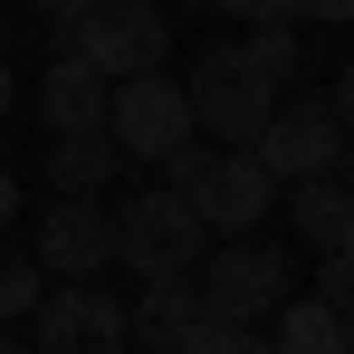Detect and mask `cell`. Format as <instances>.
Listing matches in <instances>:
<instances>
[{
    "label": "cell",
    "mask_w": 354,
    "mask_h": 354,
    "mask_svg": "<svg viewBox=\"0 0 354 354\" xmlns=\"http://www.w3.org/2000/svg\"><path fill=\"white\" fill-rule=\"evenodd\" d=\"M48 297V268H39V249H19V239H0V326H29V306Z\"/></svg>",
    "instance_id": "obj_16"
},
{
    "label": "cell",
    "mask_w": 354,
    "mask_h": 354,
    "mask_svg": "<svg viewBox=\"0 0 354 354\" xmlns=\"http://www.w3.org/2000/svg\"><path fill=\"white\" fill-rule=\"evenodd\" d=\"M268 345L278 354H345L354 345V306H335L326 288H288L268 316Z\"/></svg>",
    "instance_id": "obj_12"
},
{
    "label": "cell",
    "mask_w": 354,
    "mask_h": 354,
    "mask_svg": "<svg viewBox=\"0 0 354 354\" xmlns=\"http://www.w3.org/2000/svg\"><path fill=\"white\" fill-rule=\"evenodd\" d=\"M201 306H230V316H278V297L297 288V259L278 249V239H259V230H221L211 249H201Z\"/></svg>",
    "instance_id": "obj_1"
},
{
    "label": "cell",
    "mask_w": 354,
    "mask_h": 354,
    "mask_svg": "<svg viewBox=\"0 0 354 354\" xmlns=\"http://www.w3.org/2000/svg\"><path fill=\"white\" fill-rule=\"evenodd\" d=\"M211 10H230V19H249V29H259V19H297V0H211Z\"/></svg>",
    "instance_id": "obj_18"
},
{
    "label": "cell",
    "mask_w": 354,
    "mask_h": 354,
    "mask_svg": "<svg viewBox=\"0 0 354 354\" xmlns=\"http://www.w3.org/2000/svg\"><path fill=\"white\" fill-rule=\"evenodd\" d=\"M182 96H192V134H221V144H249L268 124V106H278V86L249 67V48H201Z\"/></svg>",
    "instance_id": "obj_3"
},
{
    "label": "cell",
    "mask_w": 354,
    "mask_h": 354,
    "mask_svg": "<svg viewBox=\"0 0 354 354\" xmlns=\"http://www.w3.org/2000/svg\"><path fill=\"white\" fill-rule=\"evenodd\" d=\"M19 211H29V201H19V173H10V163H0V230H10V221H19Z\"/></svg>",
    "instance_id": "obj_21"
},
{
    "label": "cell",
    "mask_w": 354,
    "mask_h": 354,
    "mask_svg": "<svg viewBox=\"0 0 354 354\" xmlns=\"http://www.w3.org/2000/svg\"><path fill=\"white\" fill-rule=\"evenodd\" d=\"M29 249H39L48 278H106L115 268V211H106V192H58L39 211Z\"/></svg>",
    "instance_id": "obj_8"
},
{
    "label": "cell",
    "mask_w": 354,
    "mask_h": 354,
    "mask_svg": "<svg viewBox=\"0 0 354 354\" xmlns=\"http://www.w3.org/2000/svg\"><path fill=\"white\" fill-rule=\"evenodd\" d=\"M239 48H249V67H259L278 96H297V86H306V58H297V19H259Z\"/></svg>",
    "instance_id": "obj_15"
},
{
    "label": "cell",
    "mask_w": 354,
    "mask_h": 354,
    "mask_svg": "<svg viewBox=\"0 0 354 354\" xmlns=\"http://www.w3.org/2000/svg\"><path fill=\"white\" fill-rule=\"evenodd\" d=\"M278 211L297 221L306 249H345L354 239V182L345 173H297V182H278Z\"/></svg>",
    "instance_id": "obj_11"
},
{
    "label": "cell",
    "mask_w": 354,
    "mask_h": 354,
    "mask_svg": "<svg viewBox=\"0 0 354 354\" xmlns=\"http://www.w3.org/2000/svg\"><path fill=\"white\" fill-rule=\"evenodd\" d=\"M39 124H48V134H67V124H106V67L77 58V48H58L48 77H39Z\"/></svg>",
    "instance_id": "obj_13"
},
{
    "label": "cell",
    "mask_w": 354,
    "mask_h": 354,
    "mask_svg": "<svg viewBox=\"0 0 354 354\" xmlns=\"http://www.w3.org/2000/svg\"><path fill=\"white\" fill-rule=\"evenodd\" d=\"M58 48L106 67V86L134 77V67H163L173 58V19H163V0H96L86 19H58Z\"/></svg>",
    "instance_id": "obj_2"
},
{
    "label": "cell",
    "mask_w": 354,
    "mask_h": 354,
    "mask_svg": "<svg viewBox=\"0 0 354 354\" xmlns=\"http://www.w3.org/2000/svg\"><path fill=\"white\" fill-rule=\"evenodd\" d=\"M326 106H335V124H354V58L335 67V86H326Z\"/></svg>",
    "instance_id": "obj_19"
},
{
    "label": "cell",
    "mask_w": 354,
    "mask_h": 354,
    "mask_svg": "<svg viewBox=\"0 0 354 354\" xmlns=\"http://www.w3.org/2000/svg\"><path fill=\"white\" fill-rule=\"evenodd\" d=\"M106 134L124 144V163H163L182 134H192V96H182L173 67H134L106 86Z\"/></svg>",
    "instance_id": "obj_4"
},
{
    "label": "cell",
    "mask_w": 354,
    "mask_h": 354,
    "mask_svg": "<svg viewBox=\"0 0 354 354\" xmlns=\"http://www.w3.org/2000/svg\"><path fill=\"white\" fill-rule=\"evenodd\" d=\"M19 345H39V354H77V345H96V354H124V345H134V326H124L115 288H96V278H67V288H48L39 306H29Z\"/></svg>",
    "instance_id": "obj_7"
},
{
    "label": "cell",
    "mask_w": 354,
    "mask_h": 354,
    "mask_svg": "<svg viewBox=\"0 0 354 354\" xmlns=\"http://www.w3.org/2000/svg\"><path fill=\"white\" fill-rule=\"evenodd\" d=\"M201 249H211V230H201V211H192L182 192H144V201L115 211V268H134V278L201 268Z\"/></svg>",
    "instance_id": "obj_5"
},
{
    "label": "cell",
    "mask_w": 354,
    "mask_h": 354,
    "mask_svg": "<svg viewBox=\"0 0 354 354\" xmlns=\"http://www.w3.org/2000/svg\"><path fill=\"white\" fill-rule=\"evenodd\" d=\"M297 19H326V29H345V19H354V0H297Z\"/></svg>",
    "instance_id": "obj_20"
},
{
    "label": "cell",
    "mask_w": 354,
    "mask_h": 354,
    "mask_svg": "<svg viewBox=\"0 0 354 354\" xmlns=\"http://www.w3.org/2000/svg\"><path fill=\"white\" fill-rule=\"evenodd\" d=\"M249 153H259L278 182H297V173H335V163H345V124H335V106H326V96H278V106H268V124L249 134Z\"/></svg>",
    "instance_id": "obj_9"
},
{
    "label": "cell",
    "mask_w": 354,
    "mask_h": 354,
    "mask_svg": "<svg viewBox=\"0 0 354 354\" xmlns=\"http://www.w3.org/2000/svg\"><path fill=\"white\" fill-rule=\"evenodd\" d=\"M19 115V77H10V58H0V124Z\"/></svg>",
    "instance_id": "obj_23"
},
{
    "label": "cell",
    "mask_w": 354,
    "mask_h": 354,
    "mask_svg": "<svg viewBox=\"0 0 354 354\" xmlns=\"http://www.w3.org/2000/svg\"><path fill=\"white\" fill-rule=\"evenodd\" d=\"M29 10H39V19H86L96 0H29Z\"/></svg>",
    "instance_id": "obj_22"
},
{
    "label": "cell",
    "mask_w": 354,
    "mask_h": 354,
    "mask_svg": "<svg viewBox=\"0 0 354 354\" xmlns=\"http://www.w3.org/2000/svg\"><path fill=\"white\" fill-rule=\"evenodd\" d=\"M182 201L201 211V230H211V239H221V230H259V221L278 211V173H268L249 144H211L201 173L182 182Z\"/></svg>",
    "instance_id": "obj_6"
},
{
    "label": "cell",
    "mask_w": 354,
    "mask_h": 354,
    "mask_svg": "<svg viewBox=\"0 0 354 354\" xmlns=\"http://www.w3.org/2000/svg\"><path fill=\"white\" fill-rule=\"evenodd\" d=\"M124 326H134V345H153V354H192V326H201V278H192V268L144 278V297L124 306Z\"/></svg>",
    "instance_id": "obj_10"
},
{
    "label": "cell",
    "mask_w": 354,
    "mask_h": 354,
    "mask_svg": "<svg viewBox=\"0 0 354 354\" xmlns=\"http://www.w3.org/2000/svg\"><path fill=\"white\" fill-rule=\"evenodd\" d=\"M115 173H124V144L106 134V124H67V134H48V192H106Z\"/></svg>",
    "instance_id": "obj_14"
},
{
    "label": "cell",
    "mask_w": 354,
    "mask_h": 354,
    "mask_svg": "<svg viewBox=\"0 0 354 354\" xmlns=\"http://www.w3.org/2000/svg\"><path fill=\"white\" fill-rule=\"evenodd\" d=\"M0 39H10V10H0Z\"/></svg>",
    "instance_id": "obj_26"
},
{
    "label": "cell",
    "mask_w": 354,
    "mask_h": 354,
    "mask_svg": "<svg viewBox=\"0 0 354 354\" xmlns=\"http://www.w3.org/2000/svg\"><path fill=\"white\" fill-rule=\"evenodd\" d=\"M335 173H345V182H354V124H345V163H335Z\"/></svg>",
    "instance_id": "obj_24"
},
{
    "label": "cell",
    "mask_w": 354,
    "mask_h": 354,
    "mask_svg": "<svg viewBox=\"0 0 354 354\" xmlns=\"http://www.w3.org/2000/svg\"><path fill=\"white\" fill-rule=\"evenodd\" d=\"M316 288L335 297V306H354V239L345 249H316Z\"/></svg>",
    "instance_id": "obj_17"
},
{
    "label": "cell",
    "mask_w": 354,
    "mask_h": 354,
    "mask_svg": "<svg viewBox=\"0 0 354 354\" xmlns=\"http://www.w3.org/2000/svg\"><path fill=\"white\" fill-rule=\"evenodd\" d=\"M10 345H19V326H0V354H10Z\"/></svg>",
    "instance_id": "obj_25"
}]
</instances>
